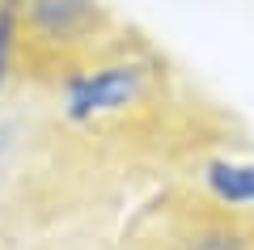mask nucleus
Returning <instances> with one entry per match:
<instances>
[{"instance_id":"nucleus-1","label":"nucleus","mask_w":254,"mask_h":250,"mask_svg":"<svg viewBox=\"0 0 254 250\" xmlns=\"http://www.w3.org/2000/svg\"><path fill=\"white\" fill-rule=\"evenodd\" d=\"M144 250H254V208L225 199H182L157 212Z\"/></svg>"},{"instance_id":"nucleus-2","label":"nucleus","mask_w":254,"mask_h":250,"mask_svg":"<svg viewBox=\"0 0 254 250\" xmlns=\"http://www.w3.org/2000/svg\"><path fill=\"white\" fill-rule=\"evenodd\" d=\"M144 64H102L93 72H76L64 89L68 115L72 119H98V115H115L127 110L144 98Z\"/></svg>"},{"instance_id":"nucleus-3","label":"nucleus","mask_w":254,"mask_h":250,"mask_svg":"<svg viewBox=\"0 0 254 250\" xmlns=\"http://www.w3.org/2000/svg\"><path fill=\"white\" fill-rule=\"evenodd\" d=\"M30 9V30L38 43H81L93 38V30L102 26V9L98 0H26Z\"/></svg>"},{"instance_id":"nucleus-4","label":"nucleus","mask_w":254,"mask_h":250,"mask_svg":"<svg viewBox=\"0 0 254 250\" xmlns=\"http://www.w3.org/2000/svg\"><path fill=\"white\" fill-rule=\"evenodd\" d=\"M208 191L225 204H242L254 208V166H233V161H212L203 174Z\"/></svg>"},{"instance_id":"nucleus-5","label":"nucleus","mask_w":254,"mask_h":250,"mask_svg":"<svg viewBox=\"0 0 254 250\" xmlns=\"http://www.w3.org/2000/svg\"><path fill=\"white\" fill-rule=\"evenodd\" d=\"M13 51H17V4L0 0V85L13 68Z\"/></svg>"}]
</instances>
